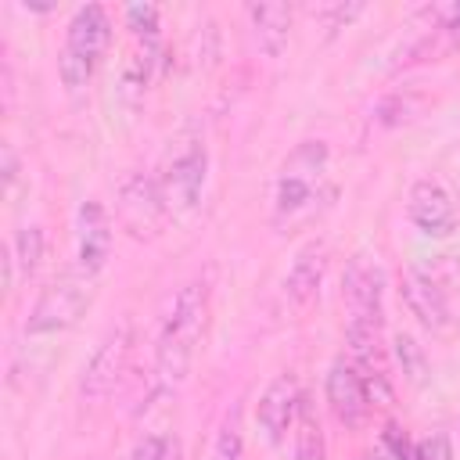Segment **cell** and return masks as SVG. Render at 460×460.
I'll return each instance as SVG.
<instances>
[{
  "mask_svg": "<svg viewBox=\"0 0 460 460\" xmlns=\"http://www.w3.org/2000/svg\"><path fill=\"white\" fill-rule=\"evenodd\" d=\"M111 43V18L101 4H86V7H75L68 29H65V50L86 58V61H97Z\"/></svg>",
  "mask_w": 460,
  "mask_h": 460,
  "instance_id": "obj_14",
  "label": "cell"
},
{
  "mask_svg": "<svg viewBox=\"0 0 460 460\" xmlns=\"http://www.w3.org/2000/svg\"><path fill=\"white\" fill-rule=\"evenodd\" d=\"M169 198L158 176L151 172H129L119 187V219L133 237H155L165 223Z\"/></svg>",
  "mask_w": 460,
  "mask_h": 460,
  "instance_id": "obj_7",
  "label": "cell"
},
{
  "mask_svg": "<svg viewBox=\"0 0 460 460\" xmlns=\"http://www.w3.org/2000/svg\"><path fill=\"white\" fill-rule=\"evenodd\" d=\"M205 323H208V288L201 280H190L172 295L155 338V374L165 388L187 381L198 345L205 338Z\"/></svg>",
  "mask_w": 460,
  "mask_h": 460,
  "instance_id": "obj_1",
  "label": "cell"
},
{
  "mask_svg": "<svg viewBox=\"0 0 460 460\" xmlns=\"http://www.w3.org/2000/svg\"><path fill=\"white\" fill-rule=\"evenodd\" d=\"M316 14H323L327 18V29H341V25H349L356 14H363V4H334V7H320Z\"/></svg>",
  "mask_w": 460,
  "mask_h": 460,
  "instance_id": "obj_25",
  "label": "cell"
},
{
  "mask_svg": "<svg viewBox=\"0 0 460 460\" xmlns=\"http://www.w3.org/2000/svg\"><path fill=\"white\" fill-rule=\"evenodd\" d=\"M298 406H302V388H298L295 374H277V377L262 388V395H259V402H255V420H259L262 435H266L273 446H280L284 435L295 428Z\"/></svg>",
  "mask_w": 460,
  "mask_h": 460,
  "instance_id": "obj_12",
  "label": "cell"
},
{
  "mask_svg": "<svg viewBox=\"0 0 460 460\" xmlns=\"http://www.w3.org/2000/svg\"><path fill=\"white\" fill-rule=\"evenodd\" d=\"M0 158H4V187H7V194H11L14 183H18V155H14L11 144H4V147H0Z\"/></svg>",
  "mask_w": 460,
  "mask_h": 460,
  "instance_id": "obj_26",
  "label": "cell"
},
{
  "mask_svg": "<svg viewBox=\"0 0 460 460\" xmlns=\"http://www.w3.org/2000/svg\"><path fill=\"white\" fill-rule=\"evenodd\" d=\"M111 244H115V230H111V216L101 201L86 198L75 212V266L90 277H97L108 259H111Z\"/></svg>",
  "mask_w": 460,
  "mask_h": 460,
  "instance_id": "obj_10",
  "label": "cell"
},
{
  "mask_svg": "<svg viewBox=\"0 0 460 460\" xmlns=\"http://www.w3.org/2000/svg\"><path fill=\"white\" fill-rule=\"evenodd\" d=\"M323 456H327V438H323L320 417L313 402L302 395V406L295 417V460H323Z\"/></svg>",
  "mask_w": 460,
  "mask_h": 460,
  "instance_id": "obj_16",
  "label": "cell"
},
{
  "mask_svg": "<svg viewBox=\"0 0 460 460\" xmlns=\"http://www.w3.org/2000/svg\"><path fill=\"white\" fill-rule=\"evenodd\" d=\"M58 75H61V86L65 90L79 93L90 83V75H93V61H86V58H79V54H72V50L61 47V54H58Z\"/></svg>",
  "mask_w": 460,
  "mask_h": 460,
  "instance_id": "obj_20",
  "label": "cell"
},
{
  "mask_svg": "<svg viewBox=\"0 0 460 460\" xmlns=\"http://www.w3.org/2000/svg\"><path fill=\"white\" fill-rule=\"evenodd\" d=\"M323 395H327V410L334 413V420L349 431L363 428L370 420V395L363 388V377L359 370L352 367L349 356H334L331 367H327V377H323Z\"/></svg>",
  "mask_w": 460,
  "mask_h": 460,
  "instance_id": "obj_8",
  "label": "cell"
},
{
  "mask_svg": "<svg viewBox=\"0 0 460 460\" xmlns=\"http://www.w3.org/2000/svg\"><path fill=\"white\" fill-rule=\"evenodd\" d=\"M248 22H252V36L255 47L266 58H280L288 47V32H291V4L280 0H266V4H248Z\"/></svg>",
  "mask_w": 460,
  "mask_h": 460,
  "instance_id": "obj_15",
  "label": "cell"
},
{
  "mask_svg": "<svg viewBox=\"0 0 460 460\" xmlns=\"http://www.w3.org/2000/svg\"><path fill=\"white\" fill-rule=\"evenodd\" d=\"M126 25L133 29L137 40L158 43V7L155 4H129L126 7Z\"/></svg>",
  "mask_w": 460,
  "mask_h": 460,
  "instance_id": "obj_21",
  "label": "cell"
},
{
  "mask_svg": "<svg viewBox=\"0 0 460 460\" xmlns=\"http://www.w3.org/2000/svg\"><path fill=\"white\" fill-rule=\"evenodd\" d=\"M331 151L323 140H302L288 151L277 172V194H273V212L277 219H298L313 212L320 198V183L327 176Z\"/></svg>",
  "mask_w": 460,
  "mask_h": 460,
  "instance_id": "obj_2",
  "label": "cell"
},
{
  "mask_svg": "<svg viewBox=\"0 0 460 460\" xmlns=\"http://www.w3.org/2000/svg\"><path fill=\"white\" fill-rule=\"evenodd\" d=\"M323 273H327V244H323V241H309V244L298 248V255L291 259V270H288V277H284V298H288L295 309H305V305L320 295Z\"/></svg>",
  "mask_w": 460,
  "mask_h": 460,
  "instance_id": "obj_13",
  "label": "cell"
},
{
  "mask_svg": "<svg viewBox=\"0 0 460 460\" xmlns=\"http://www.w3.org/2000/svg\"><path fill=\"white\" fill-rule=\"evenodd\" d=\"M93 302V277L83 273L79 266L75 270H65L58 273L36 298V305L29 309V320H25V331L29 334H58V331H68L72 323H79V316L90 309Z\"/></svg>",
  "mask_w": 460,
  "mask_h": 460,
  "instance_id": "obj_4",
  "label": "cell"
},
{
  "mask_svg": "<svg viewBox=\"0 0 460 460\" xmlns=\"http://www.w3.org/2000/svg\"><path fill=\"white\" fill-rule=\"evenodd\" d=\"M165 460H180V442H176V438L169 442V453H165Z\"/></svg>",
  "mask_w": 460,
  "mask_h": 460,
  "instance_id": "obj_28",
  "label": "cell"
},
{
  "mask_svg": "<svg viewBox=\"0 0 460 460\" xmlns=\"http://www.w3.org/2000/svg\"><path fill=\"white\" fill-rule=\"evenodd\" d=\"M43 244H47L43 226L25 223V226H18V230H14L11 255H14V266H18V273H22V277H32V273L40 270V262H43Z\"/></svg>",
  "mask_w": 460,
  "mask_h": 460,
  "instance_id": "obj_18",
  "label": "cell"
},
{
  "mask_svg": "<svg viewBox=\"0 0 460 460\" xmlns=\"http://www.w3.org/2000/svg\"><path fill=\"white\" fill-rule=\"evenodd\" d=\"M169 442H172L169 435H144V438H137L129 460H165Z\"/></svg>",
  "mask_w": 460,
  "mask_h": 460,
  "instance_id": "obj_24",
  "label": "cell"
},
{
  "mask_svg": "<svg viewBox=\"0 0 460 460\" xmlns=\"http://www.w3.org/2000/svg\"><path fill=\"white\" fill-rule=\"evenodd\" d=\"M413 460H453V442L446 431H431L413 442Z\"/></svg>",
  "mask_w": 460,
  "mask_h": 460,
  "instance_id": "obj_22",
  "label": "cell"
},
{
  "mask_svg": "<svg viewBox=\"0 0 460 460\" xmlns=\"http://www.w3.org/2000/svg\"><path fill=\"white\" fill-rule=\"evenodd\" d=\"M341 302L349 320L359 327H385V277L381 266L370 255H352L345 273H341Z\"/></svg>",
  "mask_w": 460,
  "mask_h": 460,
  "instance_id": "obj_6",
  "label": "cell"
},
{
  "mask_svg": "<svg viewBox=\"0 0 460 460\" xmlns=\"http://www.w3.org/2000/svg\"><path fill=\"white\" fill-rule=\"evenodd\" d=\"M205 180H208V147H205V137L194 126H187L172 137L165 169H162V187H165L169 208L194 212L201 201Z\"/></svg>",
  "mask_w": 460,
  "mask_h": 460,
  "instance_id": "obj_3",
  "label": "cell"
},
{
  "mask_svg": "<svg viewBox=\"0 0 460 460\" xmlns=\"http://www.w3.org/2000/svg\"><path fill=\"white\" fill-rule=\"evenodd\" d=\"M381 446L392 453V460H413V446H410L406 431H402L395 420L385 424V431H381Z\"/></svg>",
  "mask_w": 460,
  "mask_h": 460,
  "instance_id": "obj_23",
  "label": "cell"
},
{
  "mask_svg": "<svg viewBox=\"0 0 460 460\" xmlns=\"http://www.w3.org/2000/svg\"><path fill=\"white\" fill-rule=\"evenodd\" d=\"M133 356V323L122 320L119 327H111L104 334V341L93 349V356L86 359L83 374H79V395L90 402H101L115 392V385L122 381L126 367Z\"/></svg>",
  "mask_w": 460,
  "mask_h": 460,
  "instance_id": "obj_5",
  "label": "cell"
},
{
  "mask_svg": "<svg viewBox=\"0 0 460 460\" xmlns=\"http://www.w3.org/2000/svg\"><path fill=\"white\" fill-rule=\"evenodd\" d=\"M392 352H395V363H399V370H402V381L413 385V388H420V385L428 381V370H431L424 345H420L413 334L399 331V334L392 338Z\"/></svg>",
  "mask_w": 460,
  "mask_h": 460,
  "instance_id": "obj_17",
  "label": "cell"
},
{
  "mask_svg": "<svg viewBox=\"0 0 460 460\" xmlns=\"http://www.w3.org/2000/svg\"><path fill=\"white\" fill-rule=\"evenodd\" d=\"M438 18H442V32H449V40H456V43H460V4L442 7V11H438Z\"/></svg>",
  "mask_w": 460,
  "mask_h": 460,
  "instance_id": "obj_27",
  "label": "cell"
},
{
  "mask_svg": "<svg viewBox=\"0 0 460 460\" xmlns=\"http://www.w3.org/2000/svg\"><path fill=\"white\" fill-rule=\"evenodd\" d=\"M406 216H410V223L424 237H449L456 230V223H460V212H456L453 194L438 180H431V176H420V180L410 183Z\"/></svg>",
  "mask_w": 460,
  "mask_h": 460,
  "instance_id": "obj_9",
  "label": "cell"
},
{
  "mask_svg": "<svg viewBox=\"0 0 460 460\" xmlns=\"http://www.w3.org/2000/svg\"><path fill=\"white\" fill-rule=\"evenodd\" d=\"M399 298L402 305L410 309V316H417L420 327L442 334L453 327V313H449V302H446V291L438 288V280L417 266H406L402 277H399Z\"/></svg>",
  "mask_w": 460,
  "mask_h": 460,
  "instance_id": "obj_11",
  "label": "cell"
},
{
  "mask_svg": "<svg viewBox=\"0 0 460 460\" xmlns=\"http://www.w3.org/2000/svg\"><path fill=\"white\" fill-rule=\"evenodd\" d=\"M208 460H244V428H241V406L237 402L223 413Z\"/></svg>",
  "mask_w": 460,
  "mask_h": 460,
  "instance_id": "obj_19",
  "label": "cell"
}]
</instances>
